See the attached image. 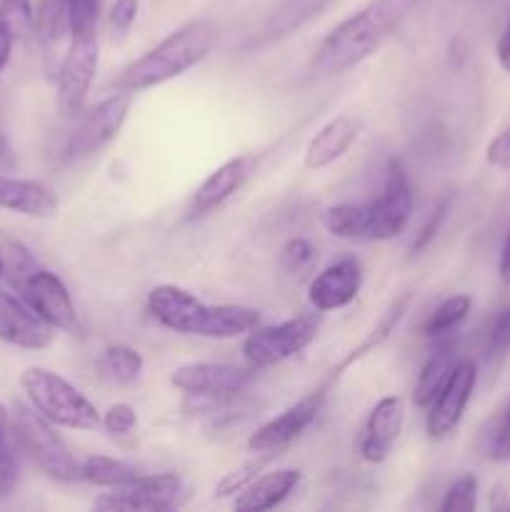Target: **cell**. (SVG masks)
<instances>
[{"label": "cell", "mask_w": 510, "mask_h": 512, "mask_svg": "<svg viewBox=\"0 0 510 512\" xmlns=\"http://www.w3.org/2000/svg\"><path fill=\"white\" fill-rule=\"evenodd\" d=\"M8 428L13 430V438L18 448L58 483H80L83 480V463L73 455L63 438L55 433V425L45 420L33 405L15 403L10 410Z\"/></svg>", "instance_id": "cell-4"}, {"label": "cell", "mask_w": 510, "mask_h": 512, "mask_svg": "<svg viewBox=\"0 0 510 512\" xmlns=\"http://www.w3.org/2000/svg\"><path fill=\"white\" fill-rule=\"evenodd\" d=\"M413 215V188L408 173L398 160H390L385 173L383 193L370 203H363V238L393 240L408 228Z\"/></svg>", "instance_id": "cell-8"}, {"label": "cell", "mask_w": 510, "mask_h": 512, "mask_svg": "<svg viewBox=\"0 0 510 512\" xmlns=\"http://www.w3.org/2000/svg\"><path fill=\"white\" fill-rule=\"evenodd\" d=\"M495 55H498L500 68H503L505 73H510V20H508V25H505L503 35H500L498 48H495Z\"/></svg>", "instance_id": "cell-43"}, {"label": "cell", "mask_w": 510, "mask_h": 512, "mask_svg": "<svg viewBox=\"0 0 510 512\" xmlns=\"http://www.w3.org/2000/svg\"><path fill=\"white\" fill-rule=\"evenodd\" d=\"M33 33L38 38L45 55V68L50 75L58 73V65L63 60L65 38H70V10L68 0H40L35 5Z\"/></svg>", "instance_id": "cell-21"}, {"label": "cell", "mask_w": 510, "mask_h": 512, "mask_svg": "<svg viewBox=\"0 0 510 512\" xmlns=\"http://www.w3.org/2000/svg\"><path fill=\"white\" fill-rule=\"evenodd\" d=\"M20 388L35 410L55 428L95 430L100 425V410L63 375L48 368H25L20 373Z\"/></svg>", "instance_id": "cell-5"}, {"label": "cell", "mask_w": 510, "mask_h": 512, "mask_svg": "<svg viewBox=\"0 0 510 512\" xmlns=\"http://www.w3.org/2000/svg\"><path fill=\"white\" fill-rule=\"evenodd\" d=\"M323 403H325L323 388L305 395V398H300L298 403L285 408L278 418L268 420V423L260 425L255 433H250L248 450L250 453H280V450H285L293 440H298L300 435L315 423Z\"/></svg>", "instance_id": "cell-14"}, {"label": "cell", "mask_w": 510, "mask_h": 512, "mask_svg": "<svg viewBox=\"0 0 510 512\" xmlns=\"http://www.w3.org/2000/svg\"><path fill=\"white\" fill-rule=\"evenodd\" d=\"M323 225L330 235L343 240L363 238V203H340L330 205L323 213Z\"/></svg>", "instance_id": "cell-30"}, {"label": "cell", "mask_w": 510, "mask_h": 512, "mask_svg": "<svg viewBox=\"0 0 510 512\" xmlns=\"http://www.w3.org/2000/svg\"><path fill=\"white\" fill-rule=\"evenodd\" d=\"M58 205L60 200L50 185L40 183V180L0 175V210H10V213L25 215V218L45 220L58 213Z\"/></svg>", "instance_id": "cell-19"}, {"label": "cell", "mask_w": 510, "mask_h": 512, "mask_svg": "<svg viewBox=\"0 0 510 512\" xmlns=\"http://www.w3.org/2000/svg\"><path fill=\"white\" fill-rule=\"evenodd\" d=\"M15 483H18V458L3 443L0 445V500L13 493Z\"/></svg>", "instance_id": "cell-41"}, {"label": "cell", "mask_w": 510, "mask_h": 512, "mask_svg": "<svg viewBox=\"0 0 510 512\" xmlns=\"http://www.w3.org/2000/svg\"><path fill=\"white\" fill-rule=\"evenodd\" d=\"M470 308H473V298H470V295H450V298H445L443 303L430 313V318L425 320L423 333L428 335V338L448 335L450 330H455L465 318H468Z\"/></svg>", "instance_id": "cell-28"}, {"label": "cell", "mask_w": 510, "mask_h": 512, "mask_svg": "<svg viewBox=\"0 0 510 512\" xmlns=\"http://www.w3.org/2000/svg\"><path fill=\"white\" fill-rule=\"evenodd\" d=\"M278 455L280 453H255L253 460H248V463H243L240 468L225 473L223 478H220L218 488H215V498H230V495L235 493H243V490L248 488V485L253 483Z\"/></svg>", "instance_id": "cell-31"}, {"label": "cell", "mask_w": 510, "mask_h": 512, "mask_svg": "<svg viewBox=\"0 0 510 512\" xmlns=\"http://www.w3.org/2000/svg\"><path fill=\"white\" fill-rule=\"evenodd\" d=\"M170 383L190 398H228L248 390L253 383V368L228 363H185L173 370Z\"/></svg>", "instance_id": "cell-12"}, {"label": "cell", "mask_w": 510, "mask_h": 512, "mask_svg": "<svg viewBox=\"0 0 510 512\" xmlns=\"http://www.w3.org/2000/svg\"><path fill=\"white\" fill-rule=\"evenodd\" d=\"M13 35L0 25V73L5 70V65L10 63V53H13Z\"/></svg>", "instance_id": "cell-44"}, {"label": "cell", "mask_w": 510, "mask_h": 512, "mask_svg": "<svg viewBox=\"0 0 510 512\" xmlns=\"http://www.w3.org/2000/svg\"><path fill=\"white\" fill-rule=\"evenodd\" d=\"M8 158H10V148H8V143H5L3 135H0V163H5Z\"/></svg>", "instance_id": "cell-47"}, {"label": "cell", "mask_w": 510, "mask_h": 512, "mask_svg": "<svg viewBox=\"0 0 510 512\" xmlns=\"http://www.w3.org/2000/svg\"><path fill=\"white\" fill-rule=\"evenodd\" d=\"M70 10V35L95 33L98 30V0H68Z\"/></svg>", "instance_id": "cell-37"}, {"label": "cell", "mask_w": 510, "mask_h": 512, "mask_svg": "<svg viewBox=\"0 0 510 512\" xmlns=\"http://www.w3.org/2000/svg\"><path fill=\"white\" fill-rule=\"evenodd\" d=\"M478 505V478L473 473H465L448 485L443 495L440 510L443 512H473Z\"/></svg>", "instance_id": "cell-33"}, {"label": "cell", "mask_w": 510, "mask_h": 512, "mask_svg": "<svg viewBox=\"0 0 510 512\" xmlns=\"http://www.w3.org/2000/svg\"><path fill=\"white\" fill-rule=\"evenodd\" d=\"M130 105H133V93L125 90H115L105 100H100L95 108L85 113L80 120L78 130L70 138L68 153L70 158H83V155H93L103 150L105 145L113 143L118 133L123 130L125 120H128Z\"/></svg>", "instance_id": "cell-11"}, {"label": "cell", "mask_w": 510, "mask_h": 512, "mask_svg": "<svg viewBox=\"0 0 510 512\" xmlns=\"http://www.w3.org/2000/svg\"><path fill=\"white\" fill-rule=\"evenodd\" d=\"M508 510H510V505H508Z\"/></svg>", "instance_id": "cell-50"}, {"label": "cell", "mask_w": 510, "mask_h": 512, "mask_svg": "<svg viewBox=\"0 0 510 512\" xmlns=\"http://www.w3.org/2000/svg\"><path fill=\"white\" fill-rule=\"evenodd\" d=\"M445 213H448V198H443L438 205H435L433 210H430L428 223L423 225V230H420V233H418V238L413 240V253H420V250H423V248H428L430 240H433L435 235H438L440 225H443Z\"/></svg>", "instance_id": "cell-39"}, {"label": "cell", "mask_w": 510, "mask_h": 512, "mask_svg": "<svg viewBox=\"0 0 510 512\" xmlns=\"http://www.w3.org/2000/svg\"><path fill=\"white\" fill-rule=\"evenodd\" d=\"M0 278H3V260H0Z\"/></svg>", "instance_id": "cell-49"}, {"label": "cell", "mask_w": 510, "mask_h": 512, "mask_svg": "<svg viewBox=\"0 0 510 512\" xmlns=\"http://www.w3.org/2000/svg\"><path fill=\"white\" fill-rule=\"evenodd\" d=\"M498 273H500V280H503V283H510V230L503 240V250H500Z\"/></svg>", "instance_id": "cell-45"}, {"label": "cell", "mask_w": 510, "mask_h": 512, "mask_svg": "<svg viewBox=\"0 0 510 512\" xmlns=\"http://www.w3.org/2000/svg\"><path fill=\"white\" fill-rule=\"evenodd\" d=\"M475 385H478V368H475L473 360H458L448 383L435 395L433 403L425 408L428 410L425 413V430H428L430 438L440 440L458 428L475 393Z\"/></svg>", "instance_id": "cell-13"}, {"label": "cell", "mask_w": 510, "mask_h": 512, "mask_svg": "<svg viewBox=\"0 0 510 512\" xmlns=\"http://www.w3.org/2000/svg\"><path fill=\"white\" fill-rule=\"evenodd\" d=\"M140 478V470L125 460L108 458V455H90L83 460V480L95 488H123Z\"/></svg>", "instance_id": "cell-26"}, {"label": "cell", "mask_w": 510, "mask_h": 512, "mask_svg": "<svg viewBox=\"0 0 510 512\" xmlns=\"http://www.w3.org/2000/svg\"><path fill=\"white\" fill-rule=\"evenodd\" d=\"M335 0H275L268 10L260 28V40L265 43H278L288 35L298 33L300 28L318 18L323 10H328Z\"/></svg>", "instance_id": "cell-23"}, {"label": "cell", "mask_w": 510, "mask_h": 512, "mask_svg": "<svg viewBox=\"0 0 510 512\" xmlns=\"http://www.w3.org/2000/svg\"><path fill=\"white\" fill-rule=\"evenodd\" d=\"M98 30L95 33H73L70 45L58 65V113L60 118H80L98 73Z\"/></svg>", "instance_id": "cell-7"}, {"label": "cell", "mask_w": 510, "mask_h": 512, "mask_svg": "<svg viewBox=\"0 0 510 512\" xmlns=\"http://www.w3.org/2000/svg\"><path fill=\"white\" fill-rule=\"evenodd\" d=\"M485 455L493 463H510V398L493 420V428L488 430Z\"/></svg>", "instance_id": "cell-34"}, {"label": "cell", "mask_w": 510, "mask_h": 512, "mask_svg": "<svg viewBox=\"0 0 510 512\" xmlns=\"http://www.w3.org/2000/svg\"><path fill=\"white\" fill-rule=\"evenodd\" d=\"M100 425L113 435H130L138 428V410L130 403H115L100 415Z\"/></svg>", "instance_id": "cell-36"}, {"label": "cell", "mask_w": 510, "mask_h": 512, "mask_svg": "<svg viewBox=\"0 0 510 512\" xmlns=\"http://www.w3.org/2000/svg\"><path fill=\"white\" fill-rule=\"evenodd\" d=\"M300 480H303V473L295 468H280L258 475L243 493H238L233 508L240 512L278 508L283 500H288L295 493Z\"/></svg>", "instance_id": "cell-22"}, {"label": "cell", "mask_w": 510, "mask_h": 512, "mask_svg": "<svg viewBox=\"0 0 510 512\" xmlns=\"http://www.w3.org/2000/svg\"><path fill=\"white\" fill-rule=\"evenodd\" d=\"M255 165H258V158L250 153L238 155V158H230L225 160L223 165H218V168L200 183V188L195 190L188 208V220L203 218V215L213 213L220 205L228 203V200L248 183L250 175L255 173Z\"/></svg>", "instance_id": "cell-16"}, {"label": "cell", "mask_w": 510, "mask_h": 512, "mask_svg": "<svg viewBox=\"0 0 510 512\" xmlns=\"http://www.w3.org/2000/svg\"><path fill=\"white\" fill-rule=\"evenodd\" d=\"M215 43H218V28L210 20H190L173 30L168 38L160 40L148 53L140 55L135 63H130L118 75V80H113L115 90L143 93V90L170 83L203 63Z\"/></svg>", "instance_id": "cell-2"}, {"label": "cell", "mask_w": 510, "mask_h": 512, "mask_svg": "<svg viewBox=\"0 0 510 512\" xmlns=\"http://www.w3.org/2000/svg\"><path fill=\"white\" fill-rule=\"evenodd\" d=\"M363 285V268L355 258H340L320 270L308 285V300L318 313L348 308L360 293Z\"/></svg>", "instance_id": "cell-17"}, {"label": "cell", "mask_w": 510, "mask_h": 512, "mask_svg": "<svg viewBox=\"0 0 510 512\" xmlns=\"http://www.w3.org/2000/svg\"><path fill=\"white\" fill-rule=\"evenodd\" d=\"M280 263L290 273L308 270L315 263V248L308 238H290L280 250Z\"/></svg>", "instance_id": "cell-35"}, {"label": "cell", "mask_w": 510, "mask_h": 512, "mask_svg": "<svg viewBox=\"0 0 510 512\" xmlns=\"http://www.w3.org/2000/svg\"><path fill=\"white\" fill-rule=\"evenodd\" d=\"M455 365H458V360H455V350L450 348V345L430 355V360L423 365V370H420L418 383H415L413 400L418 408L425 410L430 403H433L435 395L443 390V385L448 383V378L453 375Z\"/></svg>", "instance_id": "cell-25"}, {"label": "cell", "mask_w": 510, "mask_h": 512, "mask_svg": "<svg viewBox=\"0 0 510 512\" xmlns=\"http://www.w3.org/2000/svg\"><path fill=\"white\" fill-rule=\"evenodd\" d=\"M323 313H308L278 325H258L243 340V358L248 368L263 370L285 363L303 353L320 333Z\"/></svg>", "instance_id": "cell-6"}, {"label": "cell", "mask_w": 510, "mask_h": 512, "mask_svg": "<svg viewBox=\"0 0 510 512\" xmlns=\"http://www.w3.org/2000/svg\"><path fill=\"white\" fill-rule=\"evenodd\" d=\"M405 428V400L400 395H385L373 405L365 418L358 440V453L365 463L380 465L393 453Z\"/></svg>", "instance_id": "cell-15"}, {"label": "cell", "mask_w": 510, "mask_h": 512, "mask_svg": "<svg viewBox=\"0 0 510 512\" xmlns=\"http://www.w3.org/2000/svg\"><path fill=\"white\" fill-rule=\"evenodd\" d=\"M18 293L35 310V315L43 318L53 330L75 335V338H83L85 335L83 320H80L78 310H75L73 298H70L68 288H65V283L55 273L38 268L25 278Z\"/></svg>", "instance_id": "cell-10"}, {"label": "cell", "mask_w": 510, "mask_h": 512, "mask_svg": "<svg viewBox=\"0 0 510 512\" xmlns=\"http://www.w3.org/2000/svg\"><path fill=\"white\" fill-rule=\"evenodd\" d=\"M488 165L495 170H510V125H505L493 140H490L488 150H485Z\"/></svg>", "instance_id": "cell-40"}, {"label": "cell", "mask_w": 510, "mask_h": 512, "mask_svg": "<svg viewBox=\"0 0 510 512\" xmlns=\"http://www.w3.org/2000/svg\"><path fill=\"white\" fill-rule=\"evenodd\" d=\"M410 298H413V293H405V295H400L398 300H393V303H390V308L385 310L383 318L378 320V325H375V328L365 335L363 343H360L358 348L350 350L348 358H343V363L333 370V378H338L345 368H350L353 363H358V360L365 358L368 353H375V348H380V345H383L385 340L395 333V328L400 325V320H403L405 313H408Z\"/></svg>", "instance_id": "cell-24"}, {"label": "cell", "mask_w": 510, "mask_h": 512, "mask_svg": "<svg viewBox=\"0 0 510 512\" xmlns=\"http://www.w3.org/2000/svg\"><path fill=\"white\" fill-rule=\"evenodd\" d=\"M0 260H3V278H8V283L15 290L25 283L30 273L40 268L33 253L13 238H0Z\"/></svg>", "instance_id": "cell-29"}, {"label": "cell", "mask_w": 510, "mask_h": 512, "mask_svg": "<svg viewBox=\"0 0 510 512\" xmlns=\"http://www.w3.org/2000/svg\"><path fill=\"white\" fill-rule=\"evenodd\" d=\"M488 353L490 358L500 360L510 353V305H505L493 320V328H490V340H488Z\"/></svg>", "instance_id": "cell-38"}, {"label": "cell", "mask_w": 510, "mask_h": 512, "mask_svg": "<svg viewBox=\"0 0 510 512\" xmlns=\"http://www.w3.org/2000/svg\"><path fill=\"white\" fill-rule=\"evenodd\" d=\"M185 485L180 475L158 473L140 475L133 483L123 488H113V493H105L93 503V508L108 512H160L173 510L183 503Z\"/></svg>", "instance_id": "cell-9"}, {"label": "cell", "mask_w": 510, "mask_h": 512, "mask_svg": "<svg viewBox=\"0 0 510 512\" xmlns=\"http://www.w3.org/2000/svg\"><path fill=\"white\" fill-rule=\"evenodd\" d=\"M355 140H358V123L350 115H338L310 138L303 153V165L308 170L328 168L353 148Z\"/></svg>", "instance_id": "cell-20"}, {"label": "cell", "mask_w": 510, "mask_h": 512, "mask_svg": "<svg viewBox=\"0 0 510 512\" xmlns=\"http://www.w3.org/2000/svg\"><path fill=\"white\" fill-rule=\"evenodd\" d=\"M5 443V430H0V445Z\"/></svg>", "instance_id": "cell-48"}, {"label": "cell", "mask_w": 510, "mask_h": 512, "mask_svg": "<svg viewBox=\"0 0 510 512\" xmlns=\"http://www.w3.org/2000/svg\"><path fill=\"white\" fill-rule=\"evenodd\" d=\"M395 25L398 5L393 0H373L325 35L313 55V70L320 75H338L355 68L388 40Z\"/></svg>", "instance_id": "cell-3"}, {"label": "cell", "mask_w": 510, "mask_h": 512, "mask_svg": "<svg viewBox=\"0 0 510 512\" xmlns=\"http://www.w3.org/2000/svg\"><path fill=\"white\" fill-rule=\"evenodd\" d=\"M148 313L173 333L210 340L238 338L260 325V313L250 305H208L178 285L150 290Z\"/></svg>", "instance_id": "cell-1"}, {"label": "cell", "mask_w": 510, "mask_h": 512, "mask_svg": "<svg viewBox=\"0 0 510 512\" xmlns=\"http://www.w3.org/2000/svg\"><path fill=\"white\" fill-rule=\"evenodd\" d=\"M100 368L108 375L113 383L118 385H133L138 383L140 375H143L145 360L130 345H110L103 350V360H100Z\"/></svg>", "instance_id": "cell-27"}, {"label": "cell", "mask_w": 510, "mask_h": 512, "mask_svg": "<svg viewBox=\"0 0 510 512\" xmlns=\"http://www.w3.org/2000/svg\"><path fill=\"white\" fill-rule=\"evenodd\" d=\"M8 418H10V410L0 403V430L8 428Z\"/></svg>", "instance_id": "cell-46"}, {"label": "cell", "mask_w": 510, "mask_h": 512, "mask_svg": "<svg viewBox=\"0 0 510 512\" xmlns=\"http://www.w3.org/2000/svg\"><path fill=\"white\" fill-rule=\"evenodd\" d=\"M33 23V0H0V25L13 35L15 43L33 33Z\"/></svg>", "instance_id": "cell-32"}, {"label": "cell", "mask_w": 510, "mask_h": 512, "mask_svg": "<svg viewBox=\"0 0 510 512\" xmlns=\"http://www.w3.org/2000/svg\"><path fill=\"white\" fill-rule=\"evenodd\" d=\"M140 3L138 0H115L113 8H110V25L120 33L133 28V23L138 20Z\"/></svg>", "instance_id": "cell-42"}, {"label": "cell", "mask_w": 510, "mask_h": 512, "mask_svg": "<svg viewBox=\"0 0 510 512\" xmlns=\"http://www.w3.org/2000/svg\"><path fill=\"white\" fill-rule=\"evenodd\" d=\"M55 330L18 295L0 290V343L20 350H45Z\"/></svg>", "instance_id": "cell-18"}]
</instances>
